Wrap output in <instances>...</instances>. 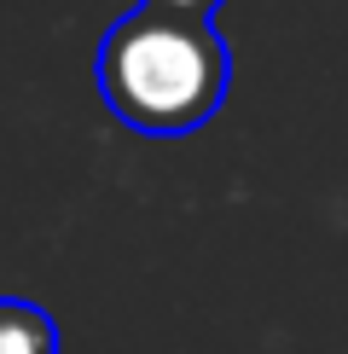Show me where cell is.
Returning <instances> with one entry per match:
<instances>
[{"mask_svg": "<svg viewBox=\"0 0 348 354\" xmlns=\"http://www.w3.org/2000/svg\"><path fill=\"white\" fill-rule=\"evenodd\" d=\"M93 70L110 116L151 140L197 134L226 105L232 87V53L221 29L209 18L145 6V0L105 29Z\"/></svg>", "mask_w": 348, "mask_h": 354, "instance_id": "1", "label": "cell"}, {"mask_svg": "<svg viewBox=\"0 0 348 354\" xmlns=\"http://www.w3.org/2000/svg\"><path fill=\"white\" fill-rule=\"evenodd\" d=\"M0 354H58L52 314L23 297H0Z\"/></svg>", "mask_w": 348, "mask_h": 354, "instance_id": "2", "label": "cell"}, {"mask_svg": "<svg viewBox=\"0 0 348 354\" xmlns=\"http://www.w3.org/2000/svg\"><path fill=\"white\" fill-rule=\"evenodd\" d=\"M145 6H174V12H192V18H209L221 0H145Z\"/></svg>", "mask_w": 348, "mask_h": 354, "instance_id": "3", "label": "cell"}]
</instances>
